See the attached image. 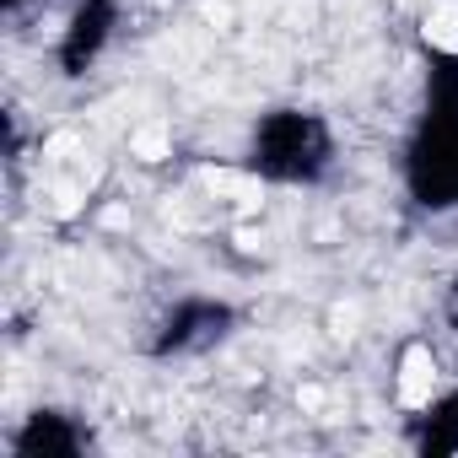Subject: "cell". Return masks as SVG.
I'll list each match as a JSON object with an SVG mask.
<instances>
[{
	"label": "cell",
	"mask_w": 458,
	"mask_h": 458,
	"mask_svg": "<svg viewBox=\"0 0 458 458\" xmlns=\"http://www.w3.org/2000/svg\"><path fill=\"white\" fill-rule=\"evenodd\" d=\"M431 388H437V356L426 345H410L404 367H399V399L404 404H431Z\"/></svg>",
	"instance_id": "obj_1"
},
{
	"label": "cell",
	"mask_w": 458,
	"mask_h": 458,
	"mask_svg": "<svg viewBox=\"0 0 458 458\" xmlns=\"http://www.w3.org/2000/svg\"><path fill=\"white\" fill-rule=\"evenodd\" d=\"M420 33H426L431 49L458 55V6H453V0H437V6L426 12V22H420Z\"/></svg>",
	"instance_id": "obj_2"
},
{
	"label": "cell",
	"mask_w": 458,
	"mask_h": 458,
	"mask_svg": "<svg viewBox=\"0 0 458 458\" xmlns=\"http://www.w3.org/2000/svg\"><path fill=\"white\" fill-rule=\"evenodd\" d=\"M130 151H135L140 162H162V157H167V130H162V124H151V130H135Z\"/></svg>",
	"instance_id": "obj_3"
}]
</instances>
